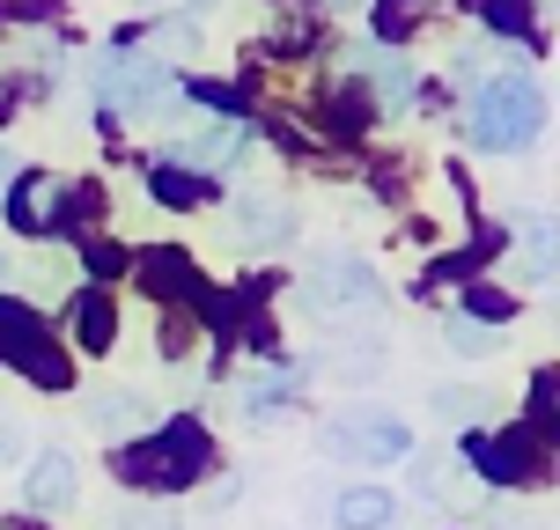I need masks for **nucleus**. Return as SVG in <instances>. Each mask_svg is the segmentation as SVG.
I'll list each match as a JSON object with an SVG mask.
<instances>
[{
	"instance_id": "1",
	"label": "nucleus",
	"mask_w": 560,
	"mask_h": 530,
	"mask_svg": "<svg viewBox=\"0 0 560 530\" xmlns=\"http://www.w3.org/2000/svg\"><path fill=\"white\" fill-rule=\"evenodd\" d=\"M465 133H472V148H487V155H516V148L538 133L532 82H516V74H509V82H487L472 96V126H465Z\"/></svg>"
},
{
	"instance_id": "2",
	"label": "nucleus",
	"mask_w": 560,
	"mask_h": 530,
	"mask_svg": "<svg viewBox=\"0 0 560 530\" xmlns=\"http://www.w3.org/2000/svg\"><path fill=\"white\" fill-rule=\"evenodd\" d=\"M207 472V435L192 420H170L155 443L126 449V486H192Z\"/></svg>"
},
{
	"instance_id": "3",
	"label": "nucleus",
	"mask_w": 560,
	"mask_h": 530,
	"mask_svg": "<svg viewBox=\"0 0 560 530\" xmlns=\"http://www.w3.org/2000/svg\"><path fill=\"white\" fill-rule=\"evenodd\" d=\"M303 303L317 317H354V309L376 303V273H369V258L354 251H317L303 273Z\"/></svg>"
},
{
	"instance_id": "4",
	"label": "nucleus",
	"mask_w": 560,
	"mask_h": 530,
	"mask_svg": "<svg viewBox=\"0 0 560 530\" xmlns=\"http://www.w3.org/2000/svg\"><path fill=\"white\" fill-rule=\"evenodd\" d=\"M96 89H104V104H112L118 118H163L170 104H177V74L155 67V59H112V67L96 74Z\"/></svg>"
},
{
	"instance_id": "5",
	"label": "nucleus",
	"mask_w": 560,
	"mask_h": 530,
	"mask_svg": "<svg viewBox=\"0 0 560 530\" xmlns=\"http://www.w3.org/2000/svg\"><path fill=\"white\" fill-rule=\"evenodd\" d=\"M406 449H413V435L398 413H339L325 427V457H347V464H392Z\"/></svg>"
},
{
	"instance_id": "6",
	"label": "nucleus",
	"mask_w": 560,
	"mask_h": 530,
	"mask_svg": "<svg viewBox=\"0 0 560 530\" xmlns=\"http://www.w3.org/2000/svg\"><path fill=\"white\" fill-rule=\"evenodd\" d=\"M0 362H23L37 384H67V362H52V339L37 332V317L0 303Z\"/></svg>"
},
{
	"instance_id": "7",
	"label": "nucleus",
	"mask_w": 560,
	"mask_h": 530,
	"mask_svg": "<svg viewBox=\"0 0 560 530\" xmlns=\"http://www.w3.org/2000/svg\"><path fill=\"white\" fill-rule=\"evenodd\" d=\"M252 140V118H236V111H222V118H199V126H185L177 133V163H192V169H222L236 148Z\"/></svg>"
},
{
	"instance_id": "8",
	"label": "nucleus",
	"mask_w": 560,
	"mask_h": 530,
	"mask_svg": "<svg viewBox=\"0 0 560 530\" xmlns=\"http://www.w3.org/2000/svg\"><path fill=\"white\" fill-rule=\"evenodd\" d=\"M8 214H15V228H23V236H52L59 214H67V177H45V169H30L23 185L8 192Z\"/></svg>"
},
{
	"instance_id": "9",
	"label": "nucleus",
	"mask_w": 560,
	"mask_h": 530,
	"mask_svg": "<svg viewBox=\"0 0 560 530\" xmlns=\"http://www.w3.org/2000/svg\"><path fill=\"white\" fill-rule=\"evenodd\" d=\"M538 435H553V427H516V435H494V443H479V472L487 479H502V486H516V479H532L538 472Z\"/></svg>"
},
{
	"instance_id": "10",
	"label": "nucleus",
	"mask_w": 560,
	"mask_h": 530,
	"mask_svg": "<svg viewBox=\"0 0 560 530\" xmlns=\"http://www.w3.org/2000/svg\"><path fill=\"white\" fill-rule=\"evenodd\" d=\"M236 228H244L252 251H280V244L295 236V214H288L280 199H266V192H244L236 199Z\"/></svg>"
},
{
	"instance_id": "11",
	"label": "nucleus",
	"mask_w": 560,
	"mask_h": 530,
	"mask_svg": "<svg viewBox=\"0 0 560 530\" xmlns=\"http://www.w3.org/2000/svg\"><path fill=\"white\" fill-rule=\"evenodd\" d=\"M74 486H82V479H74V457H37V464H30V479H23V502L30 508H45V516H52V508H67L74 502Z\"/></svg>"
},
{
	"instance_id": "12",
	"label": "nucleus",
	"mask_w": 560,
	"mask_h": 530,
	"mask_svg": "<svg viewBox=\"0 0 560 530\" xmlns=\"http://www.w3.org/2000/svg\"><path fill=\"white\" fill-rule=\"evenodd\" d=\"M89 427H96L104 443H126V435H140V427H148V398H133V391H96V398H89Z\"/></svg>"
},
{
	"instance_id": "13",
	"label": "nucleus",
	"mask_w": 560,
	"mask_h": 530,
	"mask_svg": "<svg viewBox=\"0 0 560 530\" xmlns=\"http://www.w3.org/2000/svg\"><path fill=\"white\" fill-rule=\"evenodd\" d=\"M413 486H420V502H443V508H479V479H465L457 464H420L413 472Z\"/></svg>"
},
{
	"instance_id": "14",
	"label": "nucleus",
	"mask_w": 560,
	"mask_h": 530,
	"mask_svg": "<svg viewBox=\"0 0 560 530\" xmlns=\"http://www.w3.org/2000/svg\"><path fill=\"white\" fill-rule=\"evenodd\" d=\"M339 530H392V494H376V486H347V494H339Z\"/></svg>"
},
{
	"instance_id": "15",
	"label": "nucleus",
	"mask_w": 560,
	"mask_h": 530,
	"mask_svg": "<svg viewBox=\"0 0 560 530\" xmlns=\"http://www.w3.org/2000/svg\"><path fill=\"white\" fill-rule=\"evenodd\" d=\"M74 317H82V346H89V354H104V346H112V295L82 287V295H74Z\"/></svg>"
},
{
	"instance_id": "16",
	"label": "nucleus",
	"mask_w": 560,
	"mask_h": 530,
	"mask_svg": "<svg viewBox=\"0 0 560 530\" xmlns=\"http://www.w3.org/2000/svg\"><path fill=\"white\" fill-rule=\"evenodd\" d=\"M155 199H163V207H199V199H207V185L170 163V169H155Z\"/></svg>"
},
{
	"instance_id": "17",
	"label": "nucleus",
	"mask_w": 560,
	"mask_h": 530,
	"mask_svg": "<svg viewBox=\"0 0 560 530\" xmlns=\"http://www.w3.org/2000/svg\"><path fill=\"white\" fill-rule=\"evenodd\" d=\"M369 67H376L384 104H406V96H413V67H406V59H369Z\"/></svg>"
},
{
	"instance_id": "18",
	"label": "nucleus",
	"mask_w": 560,
	"mask_h": 530,
	"mask_svg": "<svg viewBox=\"0 0 560 530\" xmlns=\"http://www.w3.org/2000/svg\"><path fill=\"white\" fill-rule=\"evenodd\" d=\"M479 15H487L494 30H509V37H524V30H532V8H524V0H479Z\"/></svg>"
},
{
	"instance_id": "19",
	"label": "nucleus",
	"mask_w": 560,
	"mask_h": 530,
	"mask_svg": "<svg viewBox=\"0 0 560 530\" xmlns=\"http://www.w3.org/2000/svg\"><path fill=\"white\" fill-rule=\"evenodd\" d=\"M23 457H30V427H23V413L0 405V464H23Z\"/></svg>"
},
{
	"instance_id": "20",
	"label": "nucleus",
	"mask_w": 560,
	"mask_h": 530,
	"mask_svg": "<svg viewBox=\"0 0 560 530\" xmlns=\"http://www.w3.org/2000/svg\"><path fill=\"white\" fill-rule=\"evenodd\" d=\"M413 15H420V0H376V30H384V37H406Z\"/></svg>"
},
{
	"instance_id": "21",
	"label": "nucleus",
	"mask_w": 560,
	"mask_h": 530,
	"mask_svg": "<svg viewBox=\"0 0 560 530\" xmlns=\"http://www.w3.org/2000/svg\"><path fill=\"white\" fill-rule=\"evenodd\" d=\"M112 530H185L177 516H163V508H118Z\"/></svg>"
},
{
	"instance_id": "22",
	"label": "nucleus",
	"mask_w": 560,
	"mask_h": 530,
	"mask_svg": "<svg viewBox=\"0 0 560 530\" xmlns=\"http://www.w3.org/2000/svg\"><path fill=\"white\" fill-rule=\"evenodd\" d=\"M435 413H450V420H472V413H487V398H479V391H435Z\"/></svg>"
},
{
	"instance_id": "23",
	"label": "nucleus",
	"mask_w": 560,
	"mask_h": 530,
	"mask_svg": "<svg viewBox=\"0 0 560 530\" xmlns=\"http://www.w3.org/2000/svg\"><path fill=\"white\" fill-rule=\"evenodd\" d=\"M163 52H199V23H170L163 30Z\"/></svg>"
},
{
	"instance_id": "24",
	"label": "nucleus",
	"mask_w": 560,
	"mask_h": 530,
	"mask_svg": "<svg viewBox=\"0 0 560 530\" xmlns=\"http://www.w3.org/2000/svg\"><path fill=\"white\" fill-rule=\"evenodd\" d=\"M494 530H538L532 516H516V508H502V516H494Z\"/></svg>"
},
{
	"instance_id": "25",
	"label": "nucleus",
	"mask_w": 560,
	"mask_h": 530,
	"mask_svg": "<svg viewBox=\"0 0 560 530\" xmlns=\"http://www.w3.org/2000/svg\"><path fill=\"white\" fill-rule=\"evenodd\" d=\"M8 177H15V163H8V155H0V192H8Z\"/></svg>"
}]
</instances>
